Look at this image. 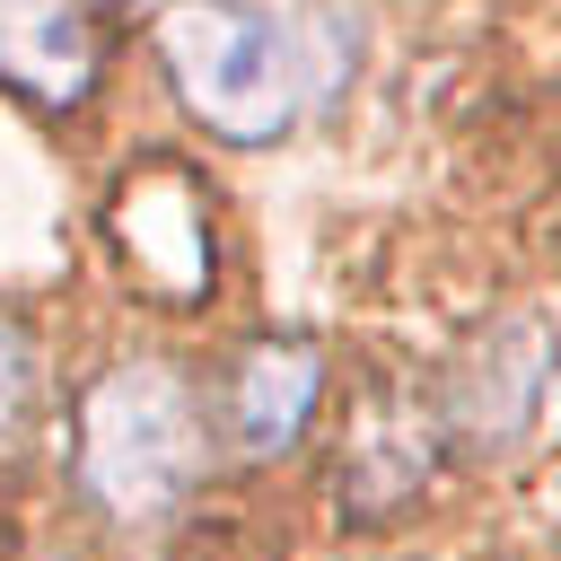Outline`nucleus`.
<instances>
[{"label":"nucleus","mask_w":561,"mask_h":561,"mask_svg":"<svg viewBox=\"0 0 561 561\" xmlns=\"http://www.w3.org/2000/svg\"><path fill=\"white\" fill-rule=\"evenodd\" d=\"M149 44L193 131L228 149L289 140L342 96L359 61V26L342 9H280V0H167Z\"/></svg>","instance_id":"nucleus-1"},{"label":"nucleus","mask_w":561,"mask_h":561,"mask_svg":"<svg viewBox=\"0 0 561 561\" xmlns=\"http://www.w3.org/2000/svg\"><path fill=\"white\" fill-rule=\"evenodd\" d=\"M210 465V421L184 368L167 359H114L79 386L70 412V482L114 526H158L193 500Z\"/></svg>","instance_id":"nucleus-2"},{"label":"nucleus","mask_w":561,"mask_h":561,"mask_svg":"<svg viewBox=\"0 0 561 561\" xmlns=\"http://www.w3.org/2000/svg\"><path fill=\"white\" fill-rule=\"evenodd\" d=\"M105 228H114V254L131 263V280H140L149 298H175V307H202V298H210L219 245H210L202 184H193L184 167H167V158L140 167V175L114 193Z\"/></svg>","instance_id":"nucleus-3"},{"label":"nucleus","mask_w":561,"mask_h":561,"mask_svg":"<svg viewBox=\"0 0 561 561\" xmlns=\"http://www.w3.org/2000/svg\"><path fill=\"white\" fill-rule=\"evenodd\" d=\"M543 412H552V316H508L482 351H465L447 430L482 447H517L543 430Z\"/></svg>","instance_id":"nucleus-4"},{"label":"nucleus","mask_w":561,"mask_h":561,"mask_svg":"<svg viewBox=\"0 0 561 561\" xmlns=\"http://www.w3.org/2000/svg\"><path fill=\"white\" fill-rule=\"evenodd\" d=\"M96 70H105V44H96L88 0H0V88L9 96L70 114L96 96Z\"/></svg>","instance_id":"nucleus-5"},{"label":"nucleus","mask_w":561,"mask_h":561,"mask_svg":"<svg viewBox=\"0 0 561 561\" xmlns=\"http://www.w3.org/2000/svg\"><path fill=\"white\" fill-rule=\"evenodd\" d=\"M324 394V342L316 333H254L237 351V377H228V438L237 456H289L307 412Z\"/></svg>","instance_id":"nucleus-6"},{"label":"nucleus","mask_w":561,"mask_h":561,"mask_svg":"<svg viewBox=\"0 0 561 561\" xmlns=\"http://www.w3.org/2000/svg\"><path fill=\"white\" fill-rule=\"evenodd\" d=\"M438 473V421L403 394H368L351 438H342V491H351V517H386L403 508L421 482Z\"/></svg>","instance_id":"nucleus-7"},{"label":"nucleus","mask_w":561,"mask_h":561,"mask_svg":"<svg viewBox=\"0 0 561 561\" xmlns=\"http://www.w3.org/2000/svg\"><path fill=\"white\" fill-rule=\"evenodd\" d=\"M26 412H35V342L18 316H0V438H18Z\"/></svg>","instance_id":"nucleus-8"},{"label":"nucleus","mask_w":561,"mask_h":561,"mask_svg":"<svg viewBox=\"0 0 561 561\" xmlns=\"http://www.w3.org/2000/svg\"><path fill=\"white\" fill-rule=\"evenodd\" d=\"M394 561H430V552H394Z\"/></svg>","instance_id":"nucleus-9"}]
</instances>
